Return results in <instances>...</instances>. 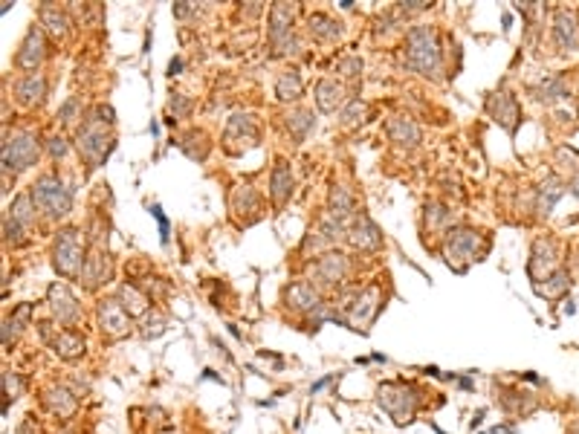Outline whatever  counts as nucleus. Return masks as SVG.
Wrapping results in <instances>:
<instances>
[{
  "instance_id": "1",
  "label": "nucleus",
  "mask_w": 579,
  "mask_h": 434,
  "mask_svg": "<svg viewBox=\"0 0 579 434\" xmlns=\"http://www.w3.org/2000/svg\"><path fill=\"white\" fill-rule=\"evenodd\" d=\"M110 125H113V110L105 107V105H99V107H96V110L84 119L76 145H79L82 157L90 162V168L99 165L102 157L110 151V142H108V133H105Z\"/></svg>"
},
{
  "instance_id": "2",
  "label": "nucleus",
  "mask_w": 579,
  "mask_h": 434,
  "mask_svg": "<svg viewBox=\"0 0 579 434\" xmlns=\"http://www.w3.org/2000/svg\"><path fill=\"white\" fill-rule=\"evenodd\" d=\"M408 46V67H415L423 76H438L441 72V46L431 27H415L405 35Z\"/></svg>"
},
{
  "instance_id": "3",
  "label": "nucleus",
  "mask_w": 579,
  "mask_h": 434,
  "mask_svg": "<svg viewBox=\"0 0 579 434\" xmlns=\"http://www.w3.org/2000/svg\"><path fill=\"white\" fill-rule=\"evenodd\" d=\"M32 203L35 209H41L50 217H64L72 209V191L56 177V174H44L35 185H32Z\"/></svg>"
},
{
  "instance_id": "4",
  "label": "nucleus",
  "mask_w": 579,
  "mask_h": 434,
  "mask_svg": "<svg viewBox=\"0 0 579 434\" xmlns=\"http://www.w3.org/2000/svg\"><path fill=\"white\" fill-rule=\"evenodd\" d=\"M84 249L79 244V232L76 229H61L58 237H56V246H53V267L58 275L64 278H76L84 272Z\"/></svg>"
},
{
  "instance_id": "5",
  "label": "nucleus",
  "mask_w": 579,
  "mask_h": 434,
  "mask_svg": "<svg viewBox=\"0 0 579 434\" xmlns=\"http://www.w3.org/2000/svg\"><path fill=\"white\" fill-rule=\"evenodd\" d=\"M417 391L412 385H403V382H385L379 385L377 391V402L394 417V423H408L415 417V408H417Z\"/></svg>"
},
{
  "instance_id": "6",
  "label": "nucleus",
  "mask_w": 579,
  "mask_h": 434,
  "mask_svg": "<svg viewBox=\"0 0 579 434\" xmlns=\"http://www.w3.org/2000/svg\"><path fill=\"white\" fill-rule=\"evenodd\" d=\"M41 154V145H38V136L23 131V133H15V136H6L4 142V174H18V171H27L30 165H35Z\"/></svg>"
},
{
  "instance_id": "7",
  "label": "nucleus",
  "mask_w": 579,
  "mask_h": 434,
  "mask_svg": "<svg viewBox=\"0 0 579 434\" xmlns=\"http://www.w3.org/2000/svg\"><path fill=\"white\" fill-rule=\"evenodd\" d=\"M293 15H296V6H290V4H275L270 9V41L278 55L299 53V41L293 29H290L293 27Z\"/></svg>"
},
{
  "instance_id": "8",
  "label": "nucleus",
  "mask_w": 579,
  "mask_h": 434,
  "mask_svg": "<svg viewBox=\"0 0 579 434\" xmlns=\"http://www.w3.org/2000/svg\"><path fill=\"white\" fill-rule=\"evenodd\" d=\"M481 237L472 229H449L446 235V261L455 270H464L467 263L475 258Z\"/></svg>"
},
{
  "instance_id": "9",
  "label": "nucleus",
  "mask_w": 579,
  "mask_h": 434,
  "mask_svg": "<svg viewBox=\"0 0 579 434\" xmlns=\"http://www.w3.org/2000/svg\"><path fill=\"white\" fill-rule=\"evenodd\" d=\"M41 336H44V342L50 345L56 350V356L61 359H79L84 353V336L79 333H72V330H53V324H41Z\"/></svg>"
},
{
  "instance_id": "10",
  "label": "nucleus",
  "mask_w": 579,
  "mask_h": 434,
  "mask_svg": "<svg viewBox=\"0 0 579 434\" xmlns=\"http://www.w3.org/2000/svg\"><path fill=\"white\" fill-rule=\"evenodd\" d=\"M99 324H102V333H108L110 339H119V336H125L131 327V313L122 307L119 298H102L99 301Z\"/></svg>"
},
{
  "instance_id": "11",
  "label": "nucleus",
  "mask_w": 579,
  "mask_h": 434,
  "mask_svg": "<svg viewBox=\"0 0 579 434\" xmlns=\"http://www.w3.org/2000/svg\"><path fill=\"white\" fill-rule=\"evenodd\" d=\"M342 235H348V232H345V223L333 221L330 214H325L322 221H319V226L307 232L304 244H301V252H310V249H327V246H333Z\"/></svg>"
},
{
  "instance_id": "12",
  "label": "nucleus",
  "mask_w": 579,
  "mask_h": 434,
  "mask_svg": "<svg viewBox=\"0 0 579 434\" xmlns=\"http://www.w3.org/2000/svg\"><path fill=\"white\" fill-rule=\"evenodd\" d=\"M377 310H379V287L374 284V287L365 289V293H359L356 301L351 304V310H348V324H351L353 330H359L362 324L374 322Z\"/></svg>"
},
{
  "instance_id": "13",
  "label": "nucleus",
  "mask_w": 579,
  "mask_h": 434,
  "mask_svg": "<svg viewBox=\"0 0 579 434\" xmlns=\"http://www.w3.org/2000/svg\"><path fill=\"white\" fill-rule=\"evenodd\" d=\"M46 301H50V310H53V316L58 322L70 324V322L79 319V301H76V296H72L64 284H53L50 293H46Z\"/></svg>"
},
{
  "instance_id": "14",
  "label": "nucleus",
  "mask_w": 579,
  "mask_h": 434,
  "mask_svg": "<svg viewBox=\"0 0 579 434\" xmlns=\"http://www.w3.org/2000/svg\"><path fill=\"white\" fill-rule=\"evenodd\" d=\"M348 240H351L356 249H379L382 235H379V229L374 226L371 217L356 214L353 223H351V229H348Z\"/></svg>"
},
{
  "instance_id": "15",
  "label": "nucleus",
  "mask_w": 579,
  "mask_h": 434,
  "mask_svg": "<svg viewBox=\"0 0 579 434\" xmlns=\"http://www.w3.org/2000/svg\"><path fill=\"white\" fill-rule=\"evenodd\" d=\"M284 298H287V307H290V310H301V313H313V310L325 307L322 298H319V289L313 287V284H307V281L293 284V287H290L287 293H284Z\"/></svg>"
},
{
  "instance_id": "16",
  "label": "nucleus",
  "mask_w": 579,
  "mask_h": 434,
  "mask_svg": "<svg viewBox=\"0 0 579 434\" xmlns=\"http://www.w3.org/2000/svg\"><path fill=\"white\" fill-rule=\"evenodd\" d=\"M553 23H557V27H553V35H557V44L562 46V50H568V53L579 50V20H576V12L559 9Z\"/></svg>"
},
{
  "instance_id": "17",
  "label": "nucleus",
  "mask_w": 579,
  "mask_h": 434,
  "mask_svg": "<svg viewBox=\"0 0 579 434\" xmlns=\"http://www.w3.org/2000/svg\"><path fill=\"white\" fill-rule=\"evenodd\" d=\"M15 96H18V102L20 105H41L44 102V96H46V79L41 76V72H27L23 79H18L15 84Z\"/></svg>"
},
{
  "instance_id": "18",
  "label": "nucleus",
  "mask_w": 579,
  "mask_h": 434,
  "mask_svg": "<svg viewBox=\"0 0 579 434\" xmlns=\"http://www.w3.org/2000/svg\"><path fill=\"white\" fill-rule=\"evenodd\" d=\"M487 110L495 116V122H498V125H504L507 131H516V122H519V105H516L513 96H507V93H495V96H490Z\"/></svg>"
},
{
  "instance_id": "19",
  "label": "nucleus",
  "mask_w": 579,
  "mask_h": 434,
  "mask_svg": "<svg viewBox=\"0 0 579 434\" xmlns=\"http://www.w3.org/2000/svg\"><path fill=\"white\" fill-rule=\"evenodd\" d=\"M18 67H23V70H35L41 61H44V32L38 29V27H32L30 32H27V38H23V44H20V53H18Z\"/></svg>"
},
{
  "instance_id": "20",
  "label": "nucleus",
  "mask_w": 579,
  "mask_h": 434,
  "mask_svg": "<svg viewBox=\"0 0 579 434\" xmlns=\"http://www.w3.org/2000/svg\"><path fill=\"white\" fill-rule=\"evenodd\" d=\"M313 272H316V278L322 284H339L348 272V261L342 252H327L325 258L316 261V267H313Z\"/></svg>"
},
{
  "instance_id": "21",
  "label": "nucleus",
  "mask_w": 579,
  "mask_h": 434,
  "mask_svg": "<svg viewBox=\"0 0 579 434\" xmlns=\"http://www.w3.org/2000/svg\"><path fill=\"white\" fill-rule=\"evenodd\" d=\"M553 263H557V249H553L550 240L539 237L536 244H533V255H530V263H527V270L533 278H542L553 270Z\"/></svg>"
},
{
  "instance_id": "22",
  "label": "nucleus",
  "mask_w": 579,
  "mask_h": 434,
  "mask_svg": "<svg viewBox=\"0 0 579 434\" xmlns=\"http://www.w3.org/2000/svg\"><path fill=\"white\" fill-rule=\"evenodd\" d=\"M270 195L278 206H284L290 200V195H293V171H290V165L284 159L275 162L273 168V180H270Z\"/></svg>"
},
{
  "instance_id": "23",
  "label": "nucleus",
  "mask_w": 579,
  "mask_h": 434,
  "mask_svg": "<svg viewBox=\"0 0 579 434\" xmlns=\"http://www.w3.org/2000/svg\"><path fill=\"white\" fill-rule=\"evenodd\" d=\"M44 405L50 408L56 417H70L76 412V397H72L64 385H53V388L44 391Z\"/></svg>"
},
{
  "instance_id": "24",
  "label": "nucleus",
  "mask_w": 579,
  "mask_h": 434,
  "mask_svg": "<svg viewBox=\"0 0 579 434\" xmlns=\"http://www.w3.org/2000/svg\"><path fill=\"white\" fill-rule=\"evenodd\" d=\"M389 136H391V142H397V145L415 148V145L420 142V128L412 122V119L394 116V119H389Z\"/></svg>"
},
{
  "instance_id": "25",
  "label": "nucleus",
  "mask_w": 579,
  "mask_h": 434,
  "mask_svg": "<svg viewBox=\"0 0 579 434\" xmlns=\"http://www.w3.org/2000/svg\"><path fill=\"white\" fill-rule=\"evenodd\" d=\"M342 99H345V87H342L339 81L322 79V81L316 84V105H319V110L333 113L336 107L342 105Z\"/></svg>"
},
{
  "instance_id": "26",
  "label": "nucleus",
  "mask_w": 579,
  "mask_h": 434,
  "mask_svg": "<svg viewBox=\"0 0 579 434\" xmlns=\"http://www.w3.org/2000/svg\"><path fill=\"white\" fill-rule=\"evenodd\" d=\"M307 27H310V35L319 38V41H333V38L342 35V23L333 20L330 15H322V12L310 15V18H307Z\"/></svg>"
},
{
  "instance_id": "27",
  "label": "nucleus",
  "mask_w": 579,
  "mask_h": 434,
  "mask_svg": "<svg viewBox=\"0 0 579 434\" xmlns=\"http://www.w3.org/2000/svg\"><path fill=\"white\" fill-rule=\"evenodd\" d=\"M9 217L15 223H20L23 229H32V223H35V203H32V195H18L15 200H12V206H9V211H6Z\"/></svg>"
},
{
  "instance_id": "28",
  "label": "nucleus",
  "mask_w": 579,
  "mask_h": 434,
  "mask_svg": "<svg viewBox=\"0 0 579 434\" xmlns=\"http://www.w3.org/2000/svg\"><path fill=\"white\" fill-rule=\"evenodd\" d=\"M299 96H301V76L296 70L281 72L278 81H275V99L278 102H296Z\"/></svg>"
},
{
  "instance_id": "29",
  "label": "nucleus",
  "mask_w": 579,
  "mask_h": 434,
  "mask_svg": "<svg viewBox=\"0 0 579 434\" xmlns=\"http://www.w3.org/2000/svg\"><path fill=\"white\" fill-rule=\"evenodd\" d=\"M351 211H353V197H351V191L348 188H342V185H333V191H330V217L333 221H339V223H345L348 217H351Z\"/></svg>"
},
{
  "instance_id": "30",
  "label": "nucleus",
  "mask_w": 579,
  "mask_h": 434,
  "mask_svg": "<svg viewBox=\"0 0 579 434\" xmlns=\"http://www.w3.org/2000/svg\"><path fill=\"white\" fill-rule=\"evenodd\" d=\"M41 23L53 38H64L70 32V20L58 6H41Z\"/></svg>"
},
{
  "instance_id": "31",
  "label": "nucleus",
  "mask_w": 579,
  "mask_h": 434,
  "mask_svg": "<svg viewBox=\"0 0 579 434\" xmlns=\"http://www.w3.org/2000/svg\"><path fill=\"white\" fill-rule=\"evenodd\" d=\"M110 275V270H108V258L96 249L93 255H87V263H84V272H82V278L87 281V287H96V284H102L105 278Z\"/></svg>"
},
{
  "instance_id": "32",
  "label": "nucleus",
  "mask_w": 579,
  "mask_h": 434,
  "mask_svg": "<svg viewBox=\"0 0 579 434\" xmlns=\"http://www.w3.org/2000/svg\"><path fill=\"white\" fill-rule=\"evenodd\" d=\"M565 195V188H562V183L557 180V177H550V180H545L542 185H539V214H550L553 211V206H557V200Z\"/></svg>"
},
{
  "instance_id": "33",
  "label": "nucleus",
  "mask_w": 579,
  "mask_h": 434,
  "mask_svg": "<svg viewBox=\"0 0 579 434\" xmlns=\"http://www.w3.org/2000/svg\"><path fill=\"white\" fill-rule=\"evenodd\" d=\"M119 301H122V307L131 313V316H142V313L148 310V296L139 293V289L131 287V284L119 287Z\"/></svg>"
},
{
  "instance_id": "34",
  "label": "nucleus",
  "mask_w": 579,
  "mask_h": 434,
  "mask_svg": "<svg viewBox=\"0 0 579 434\" xmlns=\"http://www.w3.org/2000/svg\"><path fill=\"white\" fill-rule=\"evenodd\" d=\"M258 195L249 188V185H240V188H235V195H232V211H238V214H244V211H258Z\"/></svg>"
},
{
  "instance_id": "35",
  "label": "nucleus",
  "mask_w": 579,
  "mask_h": 434,
  "mask_svg": "<svg viewBox=\"0 0 579 434\" xmlns=\"http://www.w3.org/2000/svg\"><path fill=\"white\" fill-rule=\"evenodd\" d=\"M287 128L293 131L299 139H304L313 128H316V119H313L310 110H296V113H290V116H287Z\"/></svg>"
},
{
  "instance_id": "36",
  "label": "nucleus",
  "mask_w": 579,
  "mask_h": 434,
  "mask_svg": "<svg viewBox=\"0 0 579 434\" xmlns=\"http://www.w3.org/2000/svg\"><path fill=\"white\" fill-rule=\"evenodd\" d=\"M568 289V275L565 272H553L545 284H536V293L539 296H547V298H559Z\"/></svg>"
},
{
  "instance_id": "37",
  "label": "nucleus",
  "mask_w": 579,
  "mask_h": 434,
  "mask_svg": "<svg viewBox=\"0 0 579 434\" xmlns=\"http://www.w3.org/2000/svg\"><path fill=\"white\" fill-rule=\"evenodd\" d=\"M565 81L562 79H547L542 87H536V99L539 102H553V99H565Z\"/></svg>"
},
{
  "instance_id": "38",
  "label": "nucleus",
  "mask_w": 579,
  "mask_h": 434,
  "mask_svg": "<svg viewBox=\"0 0 579 434\" xmlns=\"http://www.w3.org/2000/svg\"><path fill=\"white\" fill-rule=\"evenodd\" d=\"M4 235H6V244H12V246H18V244L27 240V237H23V235H27V229H23L20 223H15L9 214L4 217Z\"/></svg>"
},
{
  "instance_id": "39",
  "label": "nucleus",
  "mask_w": 579,
  "mask_h": 434,
  "mask_svg": "<svg viewBox=\"0 0 579 434\" xmlns=\"http://www.w3.org/2000/svg\"><path fill=\"white\" fill-rule=\"evenodd\" d=\"M365 110H368V107H365V102H362V99H351V102H348V107L342 110V122H345V125L359 122V119L365 116Z\"/></svg>"
},
{
  "instance_id": "40",
  "label": "nucleus",
  "mask_w": 579,
  "mask_h": 434,
  "mask_svg": "<svg viewBox=\"0 0 579 434\" xmlns=\"http://www.w3.org/2000/svg\"><path fill=\"white\" fill-rule=\"evenodd\" d=\"M4 391H6V400H18V397H20V391H23V382H20V376H18V374H12V371H6V374H4Z\"/></svg>"
},
{
  "instance_id": "41",
  "label": "nucleus",
  "mask_w": 579,
  "mask_h": 434,
  "mask_svg": "<svg viewBox=\"0 0 579 434\" xmlns=\"http://www.w3.org/2000/svg\"><path fill=\"white\" fill-rule=\"evenodd\" d=\"M76 113H79V99H67L64 107L58 110V119L64 125H70V122H76Z\"/></svg>"
},
{
  "instance_id": "42",
  "label": "nucleus",
  "mask_w": 579,
  "mask_h": 434,
  "mask_svg": "<svg viewBox=\"0 0 579 434\" xmlns=\"http://www.w3.org/2000/svg\"><path fill=\"white\" fill-rule=\"evenodd\" d=\"M339 70L345 72V76L356 79V76H359V70H362V61H359L356 55H351V58H342V61H339Z\"/></svg>"
},
{
  "instance_id": "43",
  "label": "nucleus",
  "mask_w": 579,
  "mask_h": 434,
  "mask_svg": "<svg viewBox=\"0 0 579 434\" xmlns=\"http://www.w3.org/2000/svg\"><path fill=\"white\" fill-rule=\"evenodd\" d=\"M46 148H50V157H53V159H61V157L67 154V142H64V136H53Z\"/></svg>"
},
{
  "instance_id": "44",
  "label": "nucleus",
  "mask_w": 579,
  "mask_h": 434,
  "mask_svg": "<svg viewBox=\"0 0 579 434\" xmlns=\"http://www.w3.org/2000/svg\"><path fill=\"white\" fill-rule=\"evenodd\" d=\"M18 330H20V327H18V322H15V319H6V322H4V348H9V345L15 342Z\"/></svg>"
},
{
  "instance_id": "45",
  "label": "nucleus",
  "mask_w": 579,
  "mask_h": 434,
  "mask_svg": "<svg viewBox=\"0 0 579 434\" xmlns=\"http://www.w3.org/2000/svg\"><path fill=\"white\" fill-rule=\"evenodd\" d=\"M188 102L183 99V93H174V99H171V113H174V119H180V116H186L188 113Z\"/></svg>"
},
{
  "instance_id": "46",
  "label": "nucleus",
  "mask_w": 579,
  "mask_h": 434,
  "mask_svg": "<svg viewBox=\"0 0 579 434\" xmlns=\"http://www.w3.org/2000/svg\"><path fill=\"white\" fill-rule=\"evenodd\" d=\"M151 214L160 221V235H162V244H168V221H165V214H162V209L160 206H151Z\"/></svg>"
},
{
  "instance_id": "47",
  "label": "nucleus",
  "mask_w": 579,
  "mask_h": 434,
  "mask_svg": "<svg viewBox=\"0 0 579 434\" xmlns=\"http://www.w3.org/2000/svg\"><path fill=\"white\" fill-rule=\"evenodd\" d=\"M162 330H165V319H162V316H154V324L148 322V330H145V336L151 339V336H160Z\"/></svg>"
},
{
  "instance_id": "48",
  "label": "nucleus",
  "mask_w": 579,
  "mask_h": 434,
  "mask_svg": "<svg viewBox=\"0 0 579 434\" xmlns=\"http://www.w3.org/2000/svg\"><path fill=\"white\" fill-rule=\"evenodd\" d=\"M180 70H183V58H174L171 64H168V72H171V76H177Z\"/></svg>"
},
{
  "instance_id": "49",
  "label": "nucleus",
  "mask_w": 579,
  "mask_h": 434,
  "mask_svg": "<svg viewBox=\"0 0 579 434\" xmlns=\"http://www.w3.org/2000/svg\"><path fill=\"white\" fill-rule=\"evenodd\" d=\"M327 382H330V376H325V379H319V382H316V385H313V388H310V394H319V391L325 388V385H327Z\"/></svg>"
},
{
  "instance_id": "50",
  "label": "nucleus",
  "mask_w": 579,
  "mask_h": 434,
  "mask_svg": "<svg viewBox=\"0 0 579 434\" xmlns=\"http://www.w3.org/2000/svg\"><path fill=\"white\" fill-rule=\"evenodd\" d=\"M18 434H38V431H32V426H30V423H27V426H23V428H20V431H18Z\"/></svg>"
},
{
  "instance_id": "51",
  "label": "nucleus",
  "mask_w": 579,
  "mask_h": 434,
  "mask_svg": "<svg viewBox=\"0 0 579 434\" xmlns=\"http://www.w3.org/2000/svg\"><path fill=\"white\" fill-rule=\"evenodd\" d=\"M493 434H510V428H507V426H501V428H498V426H495V428H493Z\"/></svg>"
},
{
  "instance_id": "52",
  "label": "nucleus",
  "mask_w": 579,
  "mask_h": 434,
  "mask_svg": "<svg viewBox=\"0 0 579 434\" xmlns=\"http://www.w3.org/2000/svg\"><path fill=\"white\" fill-rule=\"evenodd\" d=\"M573 195H576V200H579V177L573 180Z\"/></svg>"
},
{
  "instance_id": "53",
  "label": "nucleus",
  "mask_w": 579,
  "mask_h": 434,
  "mask_svg": "<svg viewBox=\"0 0 579 434\" xmlns=\"http://www.w3.org/2000/svg\"><path fill=\"white\" fill-rule=\"evenodd\" d=\"M160 434H180V431H174V428H165V431H160Z\"/></svg>"
},
{
  "instance_id": "54",
  "label": "nucleus",
  "mask_w": 579,
  "mask_h": 434,
  "mask_svg": "<svg viewBox=\"0 0 579 434\" xmlns=\"http://www.w3.org/2000/svg\"><path fill=\"white\" fill-rule=\"evenodd\" d=\"M573 434H579V426H576V428H573Z\"/></svg>"
},
{
  "instance_id": "55",
  "label": "nucleus",
  "mask_w": 579,
  "mask_h": 434,
  "mask_svg": "<svg viewBox=\"0 0 579 434\" xmlns=\"http://www.w3.org/2000/svg\"><path fill=\"white\" fill-rule=\"evenodd\" d=\"M61 434H70V431H61Z\"/></svg>"
}]
</instances>
